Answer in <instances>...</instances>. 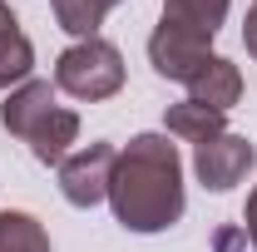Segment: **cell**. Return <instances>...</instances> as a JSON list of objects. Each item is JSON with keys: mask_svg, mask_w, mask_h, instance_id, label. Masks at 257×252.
Instances as JSON below:
<instances>
[{"mask_svg": "<svg viewBox=\"0 0 257 252\" xmlns=\"http://www.w3.org/2000/svg\"><path fill=\"white\" fill-rule=\"evenodd\" d=\"M35 69V45L25 30L0 35V89H20Z\"/></svg>", "mask_w": 257, "mask_h": 252, "instance_id": "12", "label": "cell"}, {"mask_svg": "<svg viewBox=\"0 0 257 252\" xmlns=\"http://www.w3.org/2000/svg\"><path fill=\"white\" fill-rule=\"evenodd\" d=\"M10 30H20V20H15V10L0 0V35H10Z\"/></svg>", "mask_w": 257, "mask_h": 252, "instance_id": "17", "label": "cell"}, {"mask_svg": "<svg viewBox=\"0 0 257 252\" xmlns=\"http://www.w3.org/2000/svg\"><path fill=\"white\" fill-rule=\"evenodd\" d=\"M50 5H55L60 30L74 35V40H94L99 25H104V10H99L94 0H50Z\"/></svg>", "mask_w": 257, "mask_h": 252, "instance_id": "13", "label": "cell"}, {"mask_svg": "<svg viewBox=\"0 0 257 252\" xmlns=\"http://www.w3.org/2000/svg\"><path fill=\"white\" fill-rule=\"evenodd\" d=\"M0 252H50V232L35 213L5 208L0 213Z\"/></svg>", "mask_w": 257, "mask_h": 252, "instance_id": "11", "label": "cell"}, {"mask_svg": "<svg viewBox=\"0 0 257 252\" xmlns=\"http://www.w3.org/2000/svg\"><path fill=\"white\" fill-rule=\"evenodd\" d=\"M74 139H79V114H74V109H64V104H60V109H55V114H50L45 124L35 129V134L25 139V144H30V154L40 158L45 168H60L64 158L74 154V149H69Z\"/></svg>", "mask_w": 257, "mask_h": 252, "instance_id": "8", "label": "cell"}, {"mask_svg": "<svg viewBox=\"0 0 257 252\" xmlns=\"http://www.w3.org/2000/svg\"><path fill=\"white\" fill-rule=\"evenodd\" d=\"M242 45H247V55L257 60V5L247 10V20H242Z\"/></svg>", "mask_w": 257, "mask_h": 252, "instance_id": "15", "label": "cell"}, {"mask_svg": "<svg viewBox=\"0 0 257 252\" xmlns=\"http://www.w3.org/2000/svg\"><path fill=\"white\" fill-rule=\"evenodd\" d=\"M163 129H168V139L203 144V139H213V134H227V114L208 109V104H193V99H183V104H168Z\"/></svg>", "mask_w": 257, "mask_h": 252, "instance_id": "9", "label": "cell"}, {"mask_svg": "<svg viewBox=\"0 0 257 252\" xmlns=\"http://www.w3.org/2000/svg\"><path fill=\"white\" fill-rule=\"evenodd\" d=\"M208 45H213V40H203V35H193V30H178V25H163L159 20V30L149 35V64H154V74H163V79L188 84L193 74L213 60Z\"/></svg>", "mask_w": 257, "mask_h": 252, "instance_id": "5", "label": "cell"}, {"mask_svg": "<svg viewBox=\"0 0 257 252\" xmlns=\"http://www.w3.org/2000/svg\"><path fill=\"white\" fill-rule=\"evenodd\" d=\"M188 99L218 109V114H227V109L242 99V69H237L232 60H223V55H213V60L188 79Z\"/></svg>", "mask_w": 257, "mask_h": 252, "instance_id": "7", "label": "cell"}, {"mask_svg": "<svg viewBox=\"0 0 257 252\" xmlns=\"http://www.w3.org/2000/svg\"><path fill=\"white\" fill-rule=\"evenodd\" d=\"M242 237H247L242 227H223V232H218V252H237V247H242Z\"/></svg>", "mask_w": 257, "mask_h": 252, "instance_id": "16", "label": "cell"}, {"mask_svg": "<svg viewBox=\"0 0 257 252\" xmlns=\"http://www.w3.org/2000/svg\"><path fill=\"white\" fill-rule=\"evenodd\" d=\"M109 208L128 232H168L183 218V158L168 134H134L109 178Z\"/></svg>", "mask_w": 257, "mask_h": 252, "instance_id": "1", "label": "cell"}, {"mask_svg": "<svg viewBox=\"0 0 257 252\" xmlns=\"http://www.w3.org/2000/svg\"><path fill=\"white\" fill-rule=\"evenodd\" d=\"M227 5L232 0H163V25H178V30L213 40L227 20Z\"/></svg>", "mask_w": 257, "mask_h": 252, "instance_id": "10", "label": "cell"}, {"mask_svg": "<svg viewBox=\"0 0 257 252\" xmlns=\"http://www.w3.org/2000/svg\"><path fill=\"white\" fill-rule=\"evenodd\" d=\"M242 232H247V242L257 247V188L247 193V208H242Z\"/></svg>", "mask_w": 257, "mask_h": 252, "instance_id": "14", "label": "cell"}, {"mask_svg": "<svg viewBox=\"0 0 257 252\" xmlns=\"http://www.w3.org/2000/svg\"><path fill=\"white\" fill-rule=\"evenodd\" d=\"M55 89H64L79 104H99V99H114L124 89V55L119 45L109 40H74L55 60Z\"/></svg>", "mask_w": 257, "mask_h": 252, "instance_id": "2", "label": "cell"}, {"mask_svg": "<svg viewBox=\"0 0 257 252\" xmlns=\"http://www.w3.org/2000/svg\"><path fill=\"white\" fill-rule=\"evenodd\" d=\"M252 163H257V149L242 134H213V139L193 144V173H198L203 188H213V193L237 188Z\"/></svg>", "mask_w": 257, "mask_h": 252, "instance_id": "4", "label": "cell"}, {"mask_svg": "<svg viewBox=\"0 0 257 252\" xmlns=\"http://www.w3.org/2000/svg\"><path fill=\"white\" fill-rule=\"evenodd\" d=\"M99 10H104V15H109V10H114V5H124V0H94Z\"/></svg>", "mask_w": 257, "mask_h": 252, "instance_id": "18", "label": "cell"}, {"mask_svg": "<svg viewBox=\"0 0 257 252\" xmlns=\"http://www.w3.org/2000/svg\"><path fill=\"white\" fill-rule=\"evenodd\" d=\"M55 109H60V104H55V84H50V79H25L20 89L5 94V104H0V124H5V134H15V139L25 144Z\"/></svg>", "mask_w": 257, "mask_h": 252, "instance_id": "6", "label": "cell"}, {"mask_svg": "<svg viewBox=\"0 0 257 252\" xmlns=\"http://www.w3.org/2000/svg\"><path fill=\"white\" fill-rule=\"evenodd\" d=\"M114 163H119V149L114 144H84L60 163V193L69 208H99L109 198V178H114Z\"/></svg>", "mask_w": 257, "mask_h": 252, "instance_id": "3", "label": "cell"}]
</instances>
